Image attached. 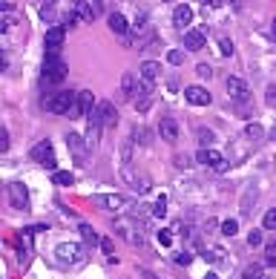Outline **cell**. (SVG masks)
I'll return each mask as SVG.
<instances>
[{"label": "cell", "mask_w": 276, "mask_h": 279, "mask_svg": "<svg viewBox=\"0 0 276 279\" xmlns=\"http://www.w3.org/2000/svg\"><path fill=\"white\" fill-rule=\"evenodd\" d=\"M12 26H15V15L12 12H3V23H0V29H3V35H9Z\"/></svg>", "instance_id": "cell-38"}, {"label": "cell", "mask_w": 276, "mask_h": 279, "mask_svg": "<svg viewBox=\"0 0 276 279\" xmlns=\"http://www.w3.org/2000/svg\"><path fill=\"white\" fill-rule=\"evenodd\" d=\"M262 227L265 230H276V210H267L265 216H262Z\"/></svg>", "instance_id": "cell-36"}, {"label": "cell", "mask_w": 276, "mask_h": 279, "mask_svg": "<svg viewBox=\"0 0 276 279\" xmlns=\"http://www.w3.org/2000/svg\"><path fill=\"white\" fill-rule=\"evenodd\" d=\"M205 41H207L205 29H187V32H184V49H190V52L205 49Z\"/></svg>", "instance_id": "cell-19"}, {"label": "cell", "mask_w": 276, "mask_h": 279, "mask_svg": "<svg viewBox=\"0 0 276 279\" xmlns=\"http://www.w3.org/2000/svg\"><path fill=\"white\" fill-rule=\"evenodd\" d=\"M92 107H98V104H95V95H92V90H81L78 92V107H75V112H72V115H75V118H89V115H92Z\"/></svg>", "instance_id": "cell-16"}, {"label": "cell", "mask_w": 276, "mask_h": 279, "mask_svg": "<svg viewBox=\"0 0 276 279\" xmlns=\"http://www.w3.org/2000/svg\"><path fill=\"white\" fill-rule=\"evenodd\" d=\"M133 144H135V138H133V135H130V138H124V141H121V164L133 162Z\"/></svg>", "instance_id": "cell-30"}, {"label": "cell", "mask_w": 276, "mask_h": 279, "mask_svg": "<svg viewBox=\"0 0 276 279\" xmlns=\"http://www.w3.org/2000/svg\"><path fill=\"white\" fill-rule=\"evenodd\" d=\"M270 138H273V141H276V124H273V130H270Z\"/></svg>", "instance_id": "cell-51"}, {"label": "cell", "mask_w": 276, "mask_h": 279, "mask_svg": "<svg viewBox=\"0 0 276 279\" xmlns=\"http://www.w3.org/2000/svg\"><path fill=\"white\" fill-rule=\"evenodd\" d=\"M178 133H181V130H178V121H176V118L164 115V118L159 121V135H161V141H170V144H173V141H178Z\"/></svg>", "instance_id": "cell-17"}, {"label": "cell", "mask_w": 276, "mask_h": 279, "mask_svg": "<svg viewBox=\"0 0 276 279\" xmlns=\"http://www.w3.org/2000/svg\"><path fill=\"white\" fill-rule=\"evenodd\" d=\"M259 198V190H256V184H248L245 187V196H242V202H239V210H242V216H250V205Z\"/></svg>", "instance_id": "cell-23"}, {"label": "cell", "mask_w": 276, "mask_h": 279, "mask_svg": "<svg viewBox=\"0 0 276 279\" xmlns=\"http://www.w3.org/2000/svg\"><path fill=\"white\" fill-rule=\"evenodd\" d=\"M245 138H250V141L256 144V141H262V138H265V130H262V127H259L256 121H253V124L245 127Z\"/></svg>", "instance_id": "cell-29"}, {"label": "cell", "mask_w": 276, "mask_h": 279, "mask_svg": "<svg viewBox=\"0 0 276 279\" xmlns=\"http://www.w3.org/2000/svg\"><path fill=\"white\" fill-rule=\"evenodd\" d=\"M227 6H233V9H242V0H224Z\"/></svg>", "instance_id": "cell-47"}, {"label": "cell", "mask_w": 276, "mask_h": 279, "mask_svg": "<svg viewBox=\"0 0 276 279\" xmlns=\"http://www.w3.org/2000/svg\"><path fill=\"white\" fill-rule=\"evenodd\" d=\"M242 279H267L265 265H248V268L242 270Z\"/></svg>", "instance_id": "cell-27"}, {"label": "cell", "mask_w": 276, "mask_h": 279, "mask_svg": "<svg viewBox=\"0 0 276 279\" xmlns=\"http://www.w3.org/2000/svg\"><path fill=\"white\" fill-rule=\"evenodd\" d=\"M107 3H109V0H92V12H95V15H101V12L107 9Z\"/></svg>", "instance_id": "cell-44"}, {"label": "cell", "mask_w": 276, "mask_h": 279, "mask_svg": "<svg viewBox=\"0 0 276 279\" xmlns=\"http://www.w3.org/2000/svg\"><path fill=\"white\" fill-rule=\"evenodd\" d=\"M130 135H133V138H135V141H138L141 147H147V144H150V130H147L144 124H135V127H133V133H130Z\"/></svg>", "instance_id": "cell-28"}, {"label": "cell", "mask_w": 276, "mask_h": 279, "mask_svg": "<svg viewBox=\"0 0 276 279\" xmlns=\"http://www.w3.org/2000/svg\"><path fill=\"white\" fill-rule=\"evenodd\" d=\"M52 184H58V187H72V184H75V176H72L69 170H55Z\"/></svg>", "instance_id": "cell-26"}, {"label": "cell", "mask_w": 276, "mask_h": 279, "mask_svg": "<svg viewBox=\"0 0 276 279\" xmlns=\"http://www.w3.org/2000/svg\"><path fill=\"white\" fill-rule=\"evenodd\" d=\"M267 104L276 107V87H267Z\"/></svg>", "instance_id": "cell-46"}, {"label": "cell", "mask_w": 276, "mask_h": 279, "mask_svg": "<svg viewBox=\"0 0 276 279\" xmlns=\"http://www.w3.org/2000/svg\"><path fill=\"white\" fill-rule=\"evenodd\" d=\"M66 61L61 55H44V84H61L66 78Z\"/></svg>", "instance_id": "cell-2"}, {"label": "cell", "mask_w": 276, "mask_h": 279, "mask_svg": "<svg viewBox=\"0 0 276 279\" xmlns=\"http://www.w3.org/2000/svg\"><path fill=\"white\" fill-rule=\"evenodd\" d=\"M135 90H138V84H135V75L133 72H124L121 75V101H133L135 98Z\"/></svg>", "instance_id": "cell-21"}, {"label": "cell", "mask_w": 276, "mask_h": 279, "mask_svg": "<svg viewBox=\"0 0 276 279\" xmlns=\"http://www.w3.org/2000/svg\"><path fill=\"white\" fill-rule=\"evenodd\" d=\"M161 78V63L159 61H144L141 66H138V81L150 84V87H155Z\"/></svg>", "instance_id": "cell-15"}, {"label": "cell", "mask_w": 276, "mask_h": 279, "mask_svg": "<svg viewBox=\"0 0 276 279\" xmlns=\"http://www.w3.org/2000/svg\"><path fill=\"white\" fill-rule=\"evenodd\" d=\"M101 251L107 253V256H112V239H109V236H104V239H101Z\"/></svg>", "instance_id": "cell-43"}, {"label": "cell", "mask_w": 276, "mask_h": 279, "mask_svg": "<svg viewBox=\"0 0 276 279\" xmlns=\"http://www.w3.org/2000/svg\"><path fill=\"white\" fill-rule=\"evenodd\" d=\"M190 23H193V6H190V3H178L176 12H173V26L187 32Z\"/></svg>", "instance_id": "cell-18"}, {"label": "cell", "mask_w": 276, "mask_h": 279, "mask_svg": "<svg viewBox=\"0 0 276 279\" xmlns=\"http://www.w3.org/2000/svg\"><path fill=\"white\" fill-rule=\"evenodd\" d=\"M0 150H3V153L9 150V130H3V135H0Z\"/></svg>", "instance_id": "cell-45"}, {"label": "cell", "mask_w": 276, "mask_h": 279, "mask_svg": "<svg viewBox=\"0 0 276 279\" xmlns=\"http://www.w3.org/2000/svg\"><path fill=\"white\" fill-rule=\"evenodd\" d=\"M196 138H199V144H202V147H213L216 141H219V135H216L210 127H199V130H196Z\"/></svg>", "instance_id": "cell-24"}, {"label": "cell", "mask_w": 276, "mask_h": 279, "mask_svg": "<svg viewBox=\"0 0 276 279\" xmlns=\"http://www.w3.org/2000/svg\"><path fill=\"white\" fill-rule=\"evenodd\" d=\"M205 279H219V276H216L213 270H210V273H205Z\"/></svg>", "instance_id": "cell-49"}, {"label": "cell", "mask_w": 276, "mask_h": 279, "mask_svg": "<svg viewBox=\"0 0 276 279\" xmlns=\"http://www.w3.org/2000/svg\"><path fill=\"white\" fill-rule=\"evenodd\" d=\"M92 112L101 118L104 130H109V127L118 124V109H115V104H112V101H98V107L92 109Z\"/></svg>", "instance_id": "cell-13"}, {"label": "cell", "mask_w": 276, "mask_h": 279, "mask_svg": "<svg viewBox=\"0 0 276 279\" xmlns=\"http://www.w3.org/2000/svg\"><path fill=\"white\" fill-rule=\"evenodd\" d=\"M224 90H227L233 104H248L250 101V87L242 81V78H227V81H224Z\"/></svg>", "instance_id": "cell-11"}, {"label": "cell", "mask_w": 276, "mask_h": 279, "mask_svg": "<svg viewBox=\"0 0 276 279\" xmlns=\"http://www.w3.org/2000/svg\"><path fill=\"white\" fill-rule=\"evenodd\" d=\"M196 162L205 164V167H210V170H216V173H224L227 167H230V162H227L216 147H202V150L196 153Z\"/></svg>", "instance_id": "cell-3"}, {"label": "cell", "mask_w": 276, "mask_h": 279, "mask_svg": "<svg viewBox=\"0 0 276 279\" xmlns=\"http://www.w3.org/2000/svg\"><path fill=\"white\" fill-rule=\"evenodd\" d=\"M167 61L173 63V66H181V63H184V52H181V49H170V52H167Z\"/></svg>", "instance_id": "cell-37"}, {"label": "cell", "mask_w": 276, "mask_h": 279, "mask_svg": "<svg viewBox=\"0 0 276 279\" xmlns=\"http://www.w3.org/2000/svg\"><path fill=\"white\" fill-rule=\"evenodd\" d=\"M270 32H273V37H276V18H273V23H270Z\"/></svg>", "instance_id": "cell-50"}, {"label": "cell", "mask_w": 276, "mask_h": 279, "mask_svg": "<svg viewBox=\"0 0 276 279\" xmlns=\"http://www.w3.org/2000/svg\"><path fill=\"white\" fill-rule=\"evenodd\" d=\"M32 158H35L44 170H49V173H55L58 170V162H55V153H52V141L49 138H44V141H37L35 147H32Z\"/></svg>", "instance_id": "cell-4"}, {"label": "cell", "mask_w": 276, "mask_h": 279, "mask_svg": "<svg viewBox=\"0 0 276 279\" xmlns=\"http://www.w3.org/2000/svg\"><path fill=\"white\" fill-rule=\"evenodd\" d=\"M63 41H66V26H49L46 29V37H44V46H46V55H61L63 49Z\"/></svg>", "instance_id": "cell-8"}, {"label": "cell", "mask_w": 276, "mask_h": 279, "mask_svg": "<svg viewBox=\"0 0 276 279\" xmlns=\"http://www.w3.org/2000/svg\"><path fill=\"white\" fill-rule=\"evenodd\" d=\"M262 242H265L262 230H259V227H253V230L248 233V245H250V248H262Z\"/></svg>", "instance_id": "cell-35"}, {"label": "cell", "mask_w": 276, "mask_h": 279, "mask_svg": "<svg viewBox=\"0 0 276 279\" xmlns=\"http://www.w3.org/2000/svg\"><path fill=\"white\" fill-rule=\"evenodd\" d=\"M66 150L72 153V158H75L78 164H84L92 147L87 144V138H84V135H78V133H66Z\"/></svg>", "instance_id": "cell-9"}, {"label": "cell", "mask_w": 276, "mask_h": 279, "mask_svg": "<svg viewBox=\"0 0 276 279\" xmlns=\"http://www.w3.org/2000/svg\"><path fill=\"white\" fill-rule=\"evenodd\" d=\"M202 256H205V262H213V265H222V256H224V251H219V248H210V251H205L202 253Z\"/></svg>", "instance_id": "cell-34"}, {"label": "cell", "mask_w": 276, "mask_h": 279, "mask_svg": "<svg viewBox=\"0 0 276 279\" xmlns=\"http://www.w3.org/2000/svg\"><path fill=\"white\" fill-rule=\"evenodd\" d=\"M219 52H222L224 58H230V55L236 52V46H233V41H230L227 35H222V37H219Z\"/></svg>", "instance_id": "cell-33"}, {"label": "cell", "mask_w": 276, "mask_h": 279, "mask_svg": "<svg viewBox=\"0 0 276 279\" xmlns=\"http://www.w3.org/2000/svg\"><path fill=\"white\" fill-rule=\"evenodd\" d=\"M236 233H239V219H224V222H222V236L233 239Z\"/></svg>", "instance_id": "cell-31"}, {"label": "cell", "mask_w": 276, "mask_h": 279, "mask_svg": "<svg viewBox=\"0 0 276 279\" xmlns=\"http://www.w3.org/2000/svg\"><path fill=\"white\" fill-rule=\"evenodd\" d=\"M184 101L193 104V107H210L213 95H210L205 87H184Z\"/></svg>", "instance_id": "cell-14"}, {"label": "cell", "mask_w": 276, "mask_h": 279, "mask_svg": "<svg viewBox=\"0 0 276 279\" xmlns=\"http://www.w3.org/2000/svg\"><path fill=\"white\" fill-rule=\"evenodd\" d=\"M152 216H155V219H164V216H167V196H159V198H155V205H152Z\"/></svg>", "instance_id": "cell-32"}, {"label": "cell", "mask_w": 276, "mask_h": 279, "mask_svg": "<svg viewBox=\"0 0 276 279\" xmlns=\"http://www.w3.org/2000/svg\"><path fill=\"white\" fill-rule=\"evenodd\" d=\"M92 202L101 205L104 210H109V213H127V207H130V202H127L121 193H95Z\"/></svg>", "instance_id": "cell-7"}, {"label": "cell", "mask_w": 276, "mask_h": 279, "mask_svg": "<svg viewBox=\"0 0 276 279\" xmlns=\"http://www.w3.org/2000/svg\"><path fill=\"white\" fill-rule=\"evenodd\" d=\"M150 92H152L150 84L138 81V90H135V95H138V98H133V104H135V109H138V112H144V109L150 107Z\"/></svg>", "instance_id": "cell-22"}, {"label": "cell", "mask_w": 276, "mask_h": 279, "mask_svg": "<svg viewBox=\"0 0 276 279\" xmlns=\"http://www.w3.org/2000/svg\"><path fill=\"white\" fill-rule=\"evenodd\" d=\"M6 196H9V205L15 207V210H26L29 207V190L23 181H12V184H6Z\"/></svg>", "instance_id": "cell-10"}, {"label": "cell", "mask_w": 276, "mask_h": 279, "mask_svg": "<svg viewBox=\"0 0 276 279\" xmlns=\"http://www.w3.org/2000/svg\"><path fill=\"white\" fill-rule=\"evenodd\" d=\"M44 107L49 109L52 115H72L75 107H78V92H72V90L55 92V95H49V98L44 101Z\"/></svg>", "instance_id": "cell-1"}, {"label": "cell", "mask_w": 276, "mask_h": 279, "mask_svg": "<svg viewBox=\"0 0 276 279\" xmlns=\"http://www.w3.org/2000/svg\"><path fill=\"white\" fill-rule=\"evenodd\" d=\"M121 179L130 184V187L135 190V193H150V179L144 176V173H135V167H133V162H127V164H121Z\"/></svg>", "instance_id": "cell-6"}, {"label": "cell", "mask_w": 276, "mask_h": 279, "mask_svg": "<svg viewBox=\"0 0 276 279\" xmlns=\"http://www.w3.org/2000/svg\"><path fill=\"white\" fill-rule=\"evenodd\" d=\"M109 29L115 32L118 37H124V41H130V23H127V18L121 15V12H109V18H107Z\"/></svg>", "instance_id": "cell-20"}, {"label": "cell", "mask_w": 276, "mask_h": 279, "mask_svg": "<svg viewBox=\"0 0 276 279\" xmlns=\"http://www.w3.org/2000/svg\"><path fill=\"white\" fill-rule=\"evenodd\" d=\"M265 262L267 265H276V242H270L265 248Z\"/></svg>", "instance_id": "cell-42"}, {"label": "cell", "mask_w": 276, "mask_h": 279, "mask_svg": "<svg viewBox=\"0 0 276 279\" xmlns=\"http://www.w3.org/2000/svg\"><path fill=\"white\" fill-rule=\"evenodd\" d=\"M190 262H193V253H187V251L176 253V265H181V268H187Z\"/></svg>", "instance_id": "cell-41"}, {"label": "cell", "mask_w": 276, "mask_h": 279, "mask_svg": "<svg viewBox=\"0 0 276 279\" xmlns=\"http://www.w3.org/2000/svg\"><path fill=\"white\" fill-rule=\"evenodd\" d=\"M78 230H81V236H84V242H87V245H92V248H95V245H101V236L95 233V227H92V225L81 222V225H78Z\"/></svg>", "instance_id": "cell-25"}, {"label": "cell", "mask_w": 276, "mask_h": 279, "mask_svg": "<svg viewBox=\"0 0 276 279\" xmlns=\"http://www.w3.org/2000/svg\"><path fill=\"white\" fill-rule=\"evenodd\" d=\"M55 256L61 265H81L84 262V248L78 242H61L55 245Z\"/></svg>", "instance_id": "cell-5"}, {"label": "cell", "mask_w": 276, "mask_h": 279, "mask_svg": "<svg viewBox=\"0 0 276 279\" xmlns=\"http://www.w3.org/2000/svg\"><path fill=\"white\" fill-rule=\"evenodd\" d=\"M164 3H170V0H164Z\"/></svg>", "instance_id": "cell-52"}, {"label": "cell", "mask_w": 276, "mask_h": 279, "mask_svg": "<svg viewBox=\"0 0 276 279\" xmlns=\"http://www.w3.org/2000/svg\"><path fill=\"white\" fill-rule=\"evenodd\" d=\"M141 276H144V279H155V276L150 273V270H141Z\"/></svg>", "instance_id": "cell-48"}, {"label": "cell", "mask_w": 276, "mask_h": 279, "mask_svg": "<svg viewBox=\"0 0 276 279\" xmlns=\"http://www.w3.org/2000/svg\"><path fill=\"white\" fill-rule=\"evenodd\" d=\"M196 75H199V78H207V81H210V78H213V66H210V63H199V66H196Z\"/></svg>", "instance_id": "cell-39"}, {"label": "cell", "mask_w": 276, "mask_h": 279, "mask_svg": "<svg viewBox=\"0 0 276 279\" xmlns=\"http://www.w3.org/2000/svg\"><path fill=\"white\" fill-rule=\"evenodd\" d=\"M155 236H159V245H161V248H170V245H173V233H170V230H159Z\"/></svg>", "instance_id": "cell-40"}, {"label": "cell", "mask_w": 276, "mask_h": 279, "mask_svg": "<svg viewBox=\"0 0 276 279\" xmlns=\"http://www.w3.org/2000/svg\"><path fill=\"white\" fill-rule=\"evenodd\" d=\"M115 233L121 236L124 242H130V245H144L141 227H135L133 222H127V219H118V222H115Z\"/></svg>", "instance_id": "cell-12"}]
</instances>
